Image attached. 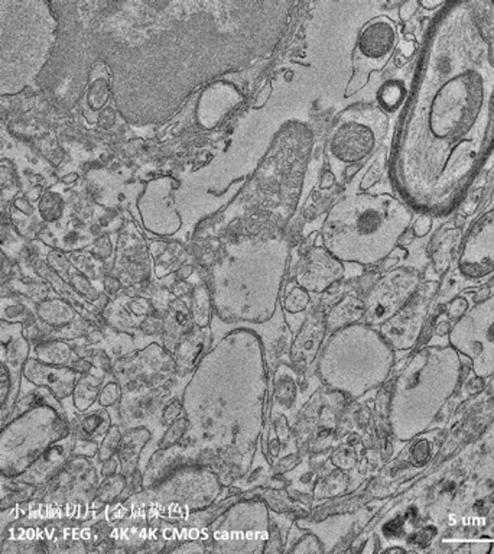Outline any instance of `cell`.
Here are the masks:
<instances>
[{
    "instance_id": "obj_30",
    "label": "cell",
    "mask_w": 494,
    "mask_h": 554,
    "mask_svg": "<svg viewBox=\"0 0 494 554\" xmlns=\"http://www.w3.org/2000/svg\"><path fill=\"white\" fill-rule=\"evenodd\" d=\"M385 165H386V158L382 155L379 156V159L376 161V163L371 165V168L367 171V174L363 177L362 182H360V187L362 190H369L370 187H373L376 182H378L385 171Z\"/></svg>"
},
{
    "instance_id": "obj_12",
    "label": "cell",
    "mask_w": 494,
    "mask_h": 554,
    "mask_svg": "<svg viewBox=\"0 0 494 554\" xmlns=\"http://www.w3.org/2000/svg\"><path fill=\"white\" fill-rule=\"evenodd\" d=\"M23 378L38 386H48L53 389L55 397L62 401L71 396L74 382H77L81 375L68 366H48L41 365L38 359H28L23 367Z\"/></svg>"
},
{
    "instance_id": "obj_22",
    "label": "cell",
    "mask_w": 494,
    "mask_h": 554,
    "mask_svg": "<svg viewBox=\"0 0 494 554\" xmlns=\"http://www.w3.org/2000/svg\"><path fill=\"white\" fill-rule=\"evenodd\" d=\"M128 483V478L123 476L122 473H117L111 478H106L96 492V496L88 504L90 510L100 511L106 510V505H110L116 502L123 494Z\"/></svg>"
},
{
    "instance_id": "obj_48",
    "label": "cell",
    "mask_w": 494,
    "mask_h": 554,
    "mask_svg": "<svg viewBox=\"0 0 494 554\" xmlns=\"http://www.w3.org/2000/svg\"><path fill=\"white\" fill-rule=\"evenodd\" d=\"M360 168H362V164H359V165H351V167L345 171V173H347V177L350 178L351 175H355Z\"/></svg>"
},
{
    "instance_id": "obj_39",
    "label": "cell",
    "mask_w": 494,
    "mask_h": 554,
    "mask_svg": "<svg viewBox=\"0 0 494 554\" xmlns=\"http://www.w3.org/2000/svg\"><path fill=\"white\" fill-rule=\"evenodd\" d=\"M467 309H468V304H467L465 299L464 298H457L450 304L448 314H450L451 318H458V317H462L465 314Z\"/></svg>"
},
{
    "instance_id": "obj_21",
    "label": "cell",
    "mask_w": 494,
    "mask_h": 554,
    "mask_svg": "<svg viewBox=\"0 0 494 554\" xmlns=\"http://www.w3.org/2000/svg\"><path fill=\"white\" fill-rule=\"evenodd\" d=\"M35 356L38 360L45 363L69 367L77 355L74 353L69 343H65L62 340H46L36 346Z\"/></svg>"
},
{
    "instance_id": "obj_42",
    "label": "cell",
    "mask_w": 494,
    "mask_h": 554,
    "mask_svg": "<svg viewBox=\"0 0 494 554\" xmlns=\"http://www.w3.org/2000/svg\"><path fill=\"white\" fill-rule=\"evenodd\" d=\"M193 273H194L193 265H184L175 272V278H177V281H186L188 278H191Z\"/></svg>"
},
{
    "instance_id": "obj_46",
    "label": "cell",
    "mask_w": 494,
    "mask_h": 554,
    "mask_svg": "<svg viewBox=\"0 0 494 554\" xmlns=\"http://www.w3.org/2000/svg\"><path fill=\"white\" fill-rule=\"evenodd\" d=\"M109 304V298L106 295H100L96 302H92V306H96L99 311H102Z\"/></svg>"
},
{
    "instance_id": "obj_49",
    "label": "cell",
    "mask_w": 494,
    "mask_h": 554,
    "mask_svg": "<svg viewBox=\"0 0 494 554\" xmlns=\"http://www.w3.org/2000/svg\"><path fill=\"white\" fill-rule=\"evenodd\" d=\"M446 329H448V326H446V323H442V325L438 327V335H442V333H445V332H446Z\"/></svg>"
},
{
    "instance_id": "obj_17",
    "label": "cell",
    "mask_w": 494,
    "mask_h": 554,
    "mask_svg": "<svg viewBox=\"0 0 494 554\" xmlns=\"http://www.w3.org/2000/svg\"><path fill=\"white\" fill-rule=\"evenodd\" d=\"M210 336L207 332H193L184 337L175 352L177 371L181 375L193 374L204 349L208 346Z\"/></svg>"
},
{
    "instance_id": "obj_33",
    "label": "cell",
    "mask_w": 494,
    "mask_h": 554,
    "mask_svg": "<svg viewBox=\"0 0 494 554\" xmlns=\"http://www.w3.org/2000/svg\"><path fill=\"white\" fill-rule=\"evenodd\" d=\"M31 317H34V314H31L25 307H23L22 303L13 302V299H5L4 302V318L8 320H23L27 321Z\"/></svg>"
},
{
    "instance_id": "obj_4",
    "label": "cell",
    "mask_w": 494,
    "mask_h": 554,
    "mask_svg": "<svg viewBox=\"0 0 494 554\" xmlns=\"http://www.w3.org/2000/svg\"><path fill=\"white\" fill-rule=\"evenodd\" d=\"M325 351L352 359L341 362L343 371L327 378V384L360 397L380 385L389 375L394 355L392 346L380 332L369 325H351L337 330L327 343Z\"/></svg>"
},
{
    "instance_id": "obj_24",
    "label": "cell",
    "mask_w": 494,
    "mask_h": 554,
    "mask_svg": "<svg viewBox=\"0 0 494 554\" xmlns=\"http://www.w3.org/2000/svg\"><path fill=\"white\" fill-rule=\"evenodd\" d=\"M193 316L200 327H205L210 318V295L204 281H200L193 291Z\"/></svg>"
},
{
    "instance_id": "obj_47",
    "label": "cell",
    "mask_w": 494,
    "mask_h": 554,
    "mask_svg": "<svg viewBox=\"0 0 494 554\" xmlns=\"http://www.w3.org/2000/svg\"><path fill=\"white\" fill-rule=\"evenodd\" d=\"M16 205L19 207V210H22L23 213H25V215H31V213H32L29 203H28V201H25V200H20V201L18 200V201H16Z\"/></svg>"
},
{
    "instance_id": "obj_8",
    "label": "cell",
    "mask_w": 494,
    "mask_h": 554,
    "mask_svg": "<svg viewBox=\"0 0 494 554\" xmlns=\"http://www.w3.org/2000/svg\"><path fill=\"white\" fill-rule=\"evenodd\" d=\"M419 275L408 268L387 272L369 292L364 302L366 325L383 326L401 311L416 294Z\"/></svg>"
},
{
    "instance_id": "obj_28",
    "label": "cell",
    "mask_w": 494,
    "mask_h": 554,
    "mask_svg": "<svg viewBox=\"0 0 494 554\" xmlns=\"http://www.w3.org/2000/svg\"><path fill=\"white\" fill-rule=\"evenodd\" d=\"M122 394V386L121 384L117 382V379L114 378V375H107L104 378V384L102 386V391L99 394V405L109 408L113 407L117 401H119Z\"/></svg>"
},
{
    "instance_id": "obj_32",
    "label": "cell",
    "mask_w": 494,
    "mask_h": 554,
    "mask_svg": "<svg viewBox=\"0 0 494 554\" xmlns=\"http://www.w3.org/2000/svg\"><path fill=\"white\" fill-rule=\"evenodd\" d=\"M139 329H140V332L144 333V336L159 337L160 339L162 335H163L165 323H163V318H160V317H158L155 314H151L142 323H140Z\"/></svg>"
},
{
    "instance_id": "obj_40",
    "label": "cell",
    "mask_w": 494,
    "mask_h": 554,
    "mask_svg": "<svg viewBox=\"0 0 494 554\" xmlns=\"http://www.w3.org/2000/svg\"><path fill=\"white\" fill-rule=\"evenodd\" d=\"M103 288L110 294V295H114V294H117L121 291V288H122V281L121 280H117V278H114V276H104V280H103Z\"/></svg>"
},
{
    "instance_id": "obj_35",
    "label": "cell",
    "mask_w": 494,
    "mask_h": 554,
    "mask_svg": "<svg viewBox=\"0 0 494 554\" xmlns=\"http://www.w3.org/2000/svg\"><path fill=\"white\" fill-rule=\"evenodd\" d=\"M91 253L102 261L109 259L113 253L110 238L107 235H104V236H100L99 239H96V242H94V245L91 246Z\"/></svg>"
},
{
    "instance_id": "obj_26",
    "label": "cell",
    "mask_w": 494,
    "mask_h": 554,
    "mask_svg": "<svg viewBox=\"0 0 494 554\" xmlns=\"http://www.w3.org/2000/svg\"><path fill=\"white\" fill-rule=\"evenodd\" d=\"M188 420L185 417H179L174 424H171L167 431L163 433V435L160 437V440L153 445V449H170L177 446L184 435L188 433Z\"/></svg>"
},
{
    "instance_id": "obj_19",
    "label": "cell",
    "mask_w": 494,
    "mask_h": 554,
    "mask_svg": "<svg viewBox=\"0 0 494 554\" xmlns=\"http://www.w3.org/2000/svg\"><path fill=\"white\" fill-rule=\"evenodd\" d=\"M9 339L5 335L2 337V363L8 366L11 375L20 377L23 374L20 372V367L28 353V343L27 339H23L20 335V326L9 327Z\"/></svg>"
},
{
    "instance_id": "obj_31",
    "label": "cell",
    "mask_w": 494,
    "mask_h": 554,
    "mask_svg": "<svg viewBox=\"0 0 494 554\" xmlns=\"http://www.w3.org/2000/svg\"><path fill=\"white\" fill-rule=\"evenodd\" d=\"M181 412H182L181 397H174V398L167 404V407L163 408L162 417H160V424H162V427H163L165 430H167L171 424H174V423L179 419Z\"/></svg>"
},
{
    "instance_id": "obj_9",
    "label": "cell",
    "mask_w": 494,
    "mask_h": 554,
    "mask_svg": "<svg viewBox=\"0 0 494 554\" xmlns=\"http://www.w3.org/2000/svg\"><path fill=\"white\" fill-rule=\"evenodd\" d=\"M458 266L462 275L473 280L494 272V210L484 215L469 230Z\"/></svg>"
},
{
    "instance_id": "obj_13",
    "label": "cell",
    "mask_w": 494,
    "mask_h": 554,
    "mask_svg": "<svg viewBox=\"0 0 494 554\" xmlns=\"http://www.w3.org/2000/svg\"><path fill=\"white\" fill-rule=\"evenodd\" d=\"M74 443L76 435L71 433L48 452H45L25 475L16 476V479L19 482L35 485V487L50 482L67 465V459L73 454Z\"/></svg>"
},
{
    "instance_id": "obj_43",
    "label": "cell",
    "mask_w": 494,
    "mask_h": 554,
    "mask_svg": "<svg viewBox=\"0 0 494 554\" xmlns=\"http://www.w3.org/2000/svg\"><path fill=\"white\" fill-rule=\"evenodd\" d=\"M270 93H272V86H270V84H266V86L263 87V90L261 91V93H259L254 106H256V107L263 106V104L268 102V99L270 97Z\"/></svg>"
},
{
    "instance_id": "obj_5",
    "label": "cell",
    "mask_w": 494,
    "mask_h": 554,
    "mask_svg": "<svg viewBox=\"0 0 494 554\" xmlns=\"http://www.w3.org/2000/svg\"><path fill=\"white\" fill-rule=\"evenodd\" d=\"M386 126L387 119L378 109L348 110L331 135L329 152L343 164L359 165L379 147Z\"/></svg>"
},
{
    "instance_id": "obj_41",
    "label": "cell",
    "mask_w": 494,
    "mask_h": 554,
    "mask_svg": "<svg viewBox=\"0 0 494 554\" xmlns=\"http://www.w3.org/2000/svg\"><path fill=\"white\" fill-rule=\"evenodd\" d=\"M84 340H85V344H88V346H97L104 340V333L102 330L94 329L84 337Z\"/></svg>"
},
{
    "instance_id": "obj_44",
    "label": "cell",
    "mask_w": 494,
    "mask_h": 554,
    "mask_svg": "<svg viewBox=\"0 0 494 554\" xmlns=\"http://www.w3.org/2000/svg\"><path fill=\"white\" fill-rule=\"evenodd\" d=\"M334 182H336L334 174H333V173H329V171H325V173L322 174V178H321V189H322V190H327V189H329V187H333V186H334Z\"/></svg>"
},
{
    "instance_id": "obj_25",
    "label": "cell",
    "mask_w": 494,
    "mask_h": 554,
    "mask_svg": "<svg viewBox=\"0 0 494 554\" xmlns=\"http://www.w3.org/2000/svg\"><path fill=\"white\" fill-rule=\"evenodd\" d=\"M123 434L125 433L122 431L121 424H113L110 427V430L107 431V434L104 435V438L100 443V449L96 456L97 464H103V461L111 459L113 456H117V452H119V449H121Z\"/></svg>"
},
{
    "instance_id": "obj_10",
    "label": "cell",
    "mask_w": 494,
    "mask_h": 554,
    "mask_svg": "<svg viewBox=\"0 0 494 554\" xmlns=\"http://www.w3.org/2000/svg\"><path fill=\"white\" fill-rule=\"evenodd\" d=\"M427 290H422L420 295L399 311L394 317L386 321L380 329L382 336L394 349H409L416 343L423 318L427 316L428 297L434 294L437 284H427Z\"/></svg>"
},
{
    "instance_id": "obj_20",
    "label": "cell",
    "mask_w": 494,
    "mask_h": 554,
    "mask_svg": "<svg viewBox=\"0 0 494 554\" xmlns=\"http://www.w3.org/2000/svg\"><path fill=\"white\" fill-rule=\"evenodd\" d=\"M364 318V303L356 297H345L340 302L331 313L328 314L327 326L331 330H340L343 327L356 325V323Z\"/></svg>"
},
{
    "instance_id": "obj_27",
    "label": "cell",
    "mask_w": 494,
    "mask_h": 554,
    "mask_svg": "<svg viewBox=\"0 0 494 554\" xmlns=\"http://www.w3.org/2000/svg\"><path fill=\"white\" fill-rule=\"evenodd\" d=\"M405 95V88L401 83H389L385 84L383 88L379 91V103L382 107H385L389 112H393L399 103H401L402 97Z\"/></svg>"
},
{
    "instance_id": "obj_6",
    "label": "cell",
    "mask_w": 494,
    "mask_h": 554,
    "mask_svg": "<svg viewBox=\"0 0 494 554\" xmlns=\"http://www.w3.org/2000/svg\"><path fill=\"white\" fill-rule=\"evenodd\" d=\"M450 343L469 359L479 378L494 375V295L458 320L450 333Z\"/></svg>"
},
{
    "instance_id": "obj_11",
    "label": "cell",
    "mask_w": 494,
    "mask_h": 554,
    "mask_svg": "<svg viewBox=\"0 0 494 554\" xmlns=\"http://www.w3.org/2000/svg\"><path fill=\"white\" fill-rule=\"evenodd\" d=\"M344 275V266L328 249L315 248L308 252L296 271V281L310 291L321 292L336 283Z\"/></svg>"
},
{
    "instance_id": "obj_34",
    "label": "cell",
    "mask_w": 494,
    "mask_h": 554,
    "mask_svg": "<svg viewBox=\"0 0 494 554\" xmlns=\"http://www.w3.org/2000/svg\"><path fill=\"white\" fill-rule=\"evenodd\" d=\"M100 449L99 442L92 440H83V438H76L74 449H73V456H84V457H96Z\"/></svg>"
},
{
    "instance_id": "obj_14",
    "label": "cell",
    "mask_w": 494,
    "mask_h": 554,
    "mask_svg": "<svg viewBox=\"0 0 494 554\" xmlns=\"http://www.w3.org/2000/svg\"><path fill=\"white\" fill-rule=\"evenodd\" d=\"M111 423L113 419L110 417V412L102 405L92 407L83 412L76 411L68 415V424L71 427V433L76 438H83V440L102 443L111 427Z\"/></svg>"
},
{
    "instance_id": "obj_16",
    "label": "cell",
    "mask_w": 494,
    "mask_h": 554,
    "mask_svg": "<svg viewBox=\"0 0 494 554\" xmlns=\"http://www.w3.org/2000/svg\"><path fill=\"white\" fill-rule=\"evenodd\" d=\"M152 431L146 427L129 428L122 438L121 449L117 452V457L121 460V473L126 478L135 473L139 468V460L142 456L145 445L149 442Z\"/></svg>"
},
{
    "instance_id": "obj_50",
    "label": "cell",
    "mask_w": 494,
    "mask_h": 554,
    "mask_svg": "<svg viewBox=\"0 0 494 554\" xmlns=\"http://www.w3.org/2000/svg\"><path fill=\"white\" fill-rule=\"evenodd\" d=\"M74 180H77V175H76V174H74V175H71V177H65V178H64V181H65V182H73Z\"/></svg>"
},
{
    "instance_id": "obj_1",
    "label": "cell",
    "mask_w": 494,
    "mask_h": 554,
    "mask_svg": "<svg viewBox=\"0 0 494 554\" xmlns=\"http://www.w3.org/2000/svg\"><path fill=\"white\" fill-rule=\"evenodd\" d=\"M494 141V4L446 6L432 22L389 156L412 209L445 215Z\"/></svg>"
},
{
    "instance_id": "obj_18",
    "label": "cell",
    "mask_w": 494,
    "mask_h": 554,
    "mask_svg": "<svg viewBox=\"0 0 494 554\" xmlns=\"http://www.w3.org/2000/svg\"><path fill=\"white\" fill-rule=\"evenodd\" d=\"M41 405H48L54 408L60 417L64 419L68 423V414L64 408V405L60 403V400L55 397L54 392H51L46 386H39V388H31V391H27L25 394H22L20 398L16 401L15 410L12 412V420L20 417V414L29 411L31 408L41 407Z\"/></svg>"
},
{
    "instance_id": "obj_15",
    "label": "cell",
    "mask_w": 494,
    "mask_h": 554,
    "mask_svg": "<svg viewBox=\"0 0 494 554\" xmlns=\"http://www.w3.org/2000/svg\"><path fill=\"white\" fill-rule=\"evenodd\" d=\"M325 326L321 314H313L308 318L292 348V360L296 365H310L314 360L325 333Z\"/></svg>"
},
{
    "instance_id": "obj_38",
    "label": "cell",
    "mask_w": 494,
    "mask_h": 554,
    "mask_svg": "<svg viewBox=\"0 0 494 554\" xmlns=\"http://www.w3.org/2000/svg\"><path fill=\"white\" fill-rule=\"evenodd\" d=\"M431 226H432L431 217H428V216H422V217H419V219L415 222V224H413V234H415L416 236H419V238L425 236V235H428V232L431 230Z\"/></svg>"
},
{
    "instance_id": "obj_29",
    "label": "cell",
    "mask_w": 494,
    "mask_h": 554,
    "mask_svg": "<svg viewBox=\"0 0 494 554\" xmlns=\"http://www.w3.org/2000/svg\"><path fill=\"white\" fill-rule=\"evenodd\" d=\"M308 302H310V295H308V292L305 291L303 288L295 287V288H292V290L288 292L284 304H285V309H287L289 313H301L302 310L307 309Z\"/></svg>"
},
{
    "instance_id": "obj_7",
    "label": "cell",
    "mask_w": 494,
    "mask_h": 554,
    "mask_svg": "<svg viewBox=\"0 0 494 554\" xmlns=\"http://www.w3.org/2000/svg\"><path fill=\"white\" fill-rule=\"evenodd\" d=\"M397 35L393 20L386 16L370 20L360 31L356 50L352 53L355 74L345 88V97L362 90L370 80L371 73L383 70L394 53L399 41Z\"/></svg>"
},
{
    "instance_id": "obj_3",
    "label": "cell",
    "mask_w": 494,
    "mask_h": 554,
    "mask_svg": "<svg viewBox=\"0 0 494 554\" xmlns=\"http://www.w3.org/2000/svg\"><path fill=\"white\" fill-rule=\"evenodd\" d=\"M461 360L454 348H425L397 378L390 424L399 440L425 431L458 385Z\"/></svg>"
},
{
    "instance_id": "obj_37",
    "label": "cell",
    "mask_w": 494,
    "mask_h": 554,
    "mask_svg": "<svg viewBox=\"0 0 494 554\" xmlns=\"http://www.w3.org/2000/svg\"><path fill=\"white\" fill-rule=\"evenodd\" d=\"M419 6H420V2H416V0H409V2L402 4L401 8H399V18H401V20H404V22H408L418 12Z\"/></svg>"
},
{
    "instance_id": "obj_2",
    "label": "cell",
    "mask_w": 494,
    "mask_h": 554,
    "mask_svg": "<svg viewBox=\"0 0 494 554\" xmlns=\"http://www.w3.org/2000/svg\"><path fill=\"white\" fill-rule=\"evenodd\" d=\"M412 219L409 205L393 196H348L328 213L324 245L341 262L378 264L393 252Z\"/></svg>"
},
{
    "instance_id": "obj_23",
    "label": "cell",
    "mask_w": 494,
    "mask_h": 554,
    "mask_svg": "<svg viewBox=\"0 0 494 554\" xmlns=\"http://www.w3.org/2000/svg\"><path fill=\"white\" fill-rule=\"evenodd\" d=\"M103 384L104 379L96 375H81L74 391V407L80 412L90 408L94 400L99 397Z\"/></svg>"
},
{
    "instance_id": "obj_36",
    "label": "cell",
    "mask_w": 494,
    "mask_h": 554,
    "mask_svg": "<svg viewBox=\"0 0 494 554\" xmlns=\"http://www.w3.org/2000/svg\"><path fill=\"white\" fill-rule=\"evenodd\" d=\"M117 473H121V460L117 456H113L111 459L103 461L102 466H100V476L103 479L106 478H111Z\"/></svg>"
},
{
    "instance_id": "obj_45",
    "label": "cell",
    "mask_w": 494,
    "mask_h": 554,
    "mask_svg": "<svg viewBox=\"0 0 494 554\" xmlns=\"http://www.w3.org/2000/svg\"><path fill=\"white\" fill-rule=\"evenodd\" d=\"M439 6H444V4L442 2H430V0H422L420 2V8L427 9V11H434Z\"/></svg>"
}]
</instances>
